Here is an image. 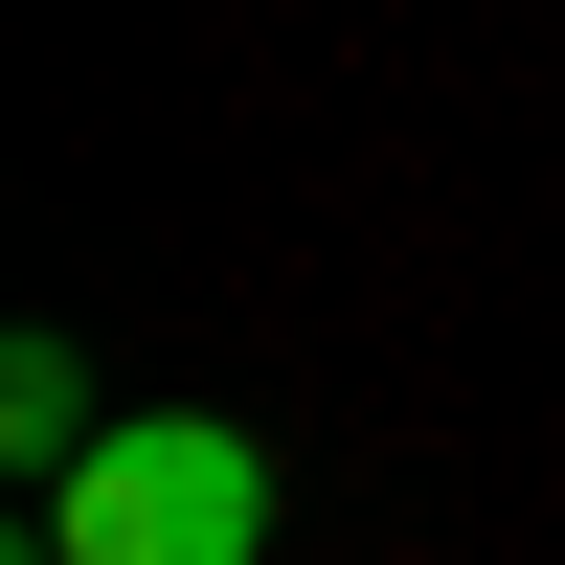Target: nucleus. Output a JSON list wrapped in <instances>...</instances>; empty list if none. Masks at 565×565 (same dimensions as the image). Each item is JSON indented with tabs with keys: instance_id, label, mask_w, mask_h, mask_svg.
Instances as JSON below:
<instances>
[{
	"instance_id": "obj_1",
	"label": "nucleus",
	"mask_w": 565,
	"mask_h": 565,
	"mask_svg": "<svg viewBox=\"0 0 565 565\" xmlns=\"http://www.w3.org/2000/svg\"><path fill=\"white\" fill-rule=\"evenodd\" d=\"M45 543L68 565H249L271 543V452L226 407H114L90 476H45Z\"/></svg>"
},
{
	"instance_id": "obj_2",
	"label": "nucleus",
	"mask_w": 565,
	"mask_h": 565,
	"mask_svg": "<svg viewBox=\"0 0 565 565\" xmlns=\"http://www.w3.org/2000/svg\"><path fill=\"white\" fill-rule=\"evenodd\" d=\"M90 430H114V407H90V362H68V340L0 362V452H23V476H90Z\"/></svg>"
}]
</instances>
